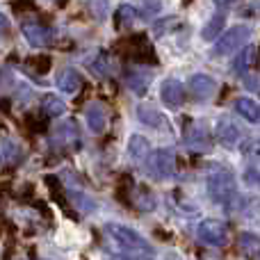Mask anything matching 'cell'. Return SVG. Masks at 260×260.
I'll return each mask as SVG.
<instances>
[{
    "label": "cell",
    "mask_w": 260,
    "mask_h": 260,
    "mask_svg": "<svg viewBox=\"0 0 260 260\" xmlns=\"http://www.w3.org/2000/svg\"><path fill=\"white\" fill-rule=\"evenodd\" d=\"M105 233L110 235L114 244H119L121 249H128V251H142V256H151L153 247L137 233L135 229L123 224H105Z\"/></svg>",
    "instance_id": "6da1fadb"
},
{
    "label": "cell",
    "mask_w": 260,
    "mask_h": 260,
    "mask_svg": "<svg viewBox=\"0 0 260 260\" xmlns=\"http://www.w3.org/2000/svg\"><path fill=\"white\" fill-rule=\"evenodd\" d=\"M208 197L212 203H229L235 199V176L231 171H215L208 176Z\"/></svg>",
    "instance_id": "7a4b0ae2"
},
{
    "label": "cell",
    "mask_w": 260,
    "mask_h": 260,
    "mask_svg": "<svg viewBox=\"0 0 260 260\" xmlns=\"http://www.w3.org/2000/svg\"><path fill=\"white\" fill-rule=\"evenodd\" d=\"M249 35H251V30H249L247 25L229 27V30L221 32V37L217 39L215 48H212V55H215V57H224V55L238 53V50H242L244 46L249 44Z\"/></svg>",
    "instance_id": "3957f363"
},
{
    "label": "cell",
    "mask_w": 260,
    "mask_h": 260,
    "mask_svg": "<svg viewBox=\"0 0 260 260\" xmlns=\"http://www.w3.org/2000/svg\"><path fill=\"white\" fill-rule=\"evenodd\" d=\"M146 171H148V176H153L157 180L171 178L178 171V157H176V153L167 151V148H157V151L148 153Z\"/></svg>",
    "instance_id": "277c9868"
},
{
    "label": "cell",
    "mask_w": 260,
    "mask_h": 260,
    "mask_svg": "<svg viewBox=\"0 0 260 260\" xmlns=\"http://www.w3.org/2000/svg\"><path fill=\"white\" fill-rule=\"evenodd\" d=\"M197 238L206 247H224L231 240V229L219 219H203L197 229Z\"/></svg>",
    "instance_id": "5b68a950"
},
{
    "label": "cell",
    "mask_w": 260,
    "mask_h": 260,
    "mask_svg": "<svg viewBox=\"0 0 260 260\" xmlns=\"http://www.w3.org/2000/svg\"><path fill=\"white\" fill-rule=\"evenodd\" d=\"M160 96L162 103L169 105V108H180L185 103V85L176 78H167L160 85Z\"/></svg>",
    "instance_id": "8992f818"
},
{
    "label": "cell",
    "mask_w": 260,
    "mask_h": 260,
    "mask_svg": "<svg viewBox=\"0 0 260 260\" xmlns=\"http://www.w3.org/2000/svg\"><path fill=\"white\" fill-rule=\"evenodd\" d=\"M23 30V37H25V41L30 46H35V48H44V46H48L50 41H53V32H50V27L41 25V23H23L21 25Z\"/></svg>",
    "instance_id": "52a82bcc"
},
{
    "label": "cell",
    "mask_w": 260,
    "mask_h": 260,
    "mask_svg": "<svg viewBox=\"0 0 260 260\" xmlns=\"http://www.w3.org/2000/svg\"><path fill=\"white\" fill-rule=\"evenodd\" d=\"M215 89H217V82L210 76H206V73H197V76L189 78V91H192V96L197 101L212 99Z\"/></svg>",
    "instance_id": "ba28073f"
},
{
    "label": "cell",
    "mask_w": 260,
    "mask_h": 260,
    "mask_svg": "<svg viewBox=\"0 0 260 260\" xmlns=\"http://www.w3.org/2000/svg\"><path fill=\"white\" fill-rule=\"evenodd\" d=\"M153 82V76L151 71H146V69H128L126 71V85L130 87V91L137 96H144L146 94V89L151 87Z\"/></svg>",
    "instance_id": "9c48e42d"
},
{
    "label": "cell",
    "mask_w": 260,
    "mask_h": 260,
    "mask_svg": "<svg viewBox=\"0 0 260 260\" xmlns=\"http://www.w3.org/2000/svg\"><path fill=\"white\" fill-rule=\"evenodd\" d=\"M85 121H87V128H89L94 135L103 133L105 126H108V114H105L103 103H91L85 112Z\"/></svg>",
    "instance_id": "30bf717a"
},
{
    "label": "cell",
    "mask_w": 260,
    "mask_h": 260,
    "mask_svg": "<svg viewBox=\"0 0 260 260\" xmlns=\"http://www.w3.org/2000/svg\"><path fill=\"white\" fill-rule=\"evenodd\" d=\"M55 82H57V89L59 91L73 96V94H78V91H80L82 76L76 71V69H64V71H59V76H57V80H55Z\"/></svg>",
    "instance_id": "8fae6325"
},
{
    "label": "cell",
    "mask_w": 260,
    "mask_h": 260,
    "mask_svg": "<svg viewBox=\"0 0 260 260\" xmlns=\"http://www.w3.org/2000/svg\"><path fill=\"white\" fill-rule=\"evenodd\" d=\"M80 142V135H78V126L76 121H64L59 123L57 128H55L53 133V144H62V146H67V144H78Z\"/></svg>",
    "instance_id": "7c38bea8"
},
{
    "label": "cell",
    "mask_w": 260,
    "mask_h": 260,
    "mask_svg": "<svg viewBox=\"0 0 260 260\" xmlns=\"http://www.w3.org/2000/svg\"><path fill=\"white\" fill-rule=\"evenodd\" d=\"M137 119L148 128H165L167 126V119L165 114L160 112L157 108H151V105H139L137 108Z\"/></svg>",
    "instance_id": "4fadbf2b"
},
{
    "label": "cell",
    "mask_w": 260,
    "mask_h": 260,
    "mask_svg": "<svg viewBox=\"0 0 260 260\" xmlns=\"http://www.w3.org/2000/svg\"><path fill=\"white\" fill-rule=\"evenodd\" d=\"M217 142H219L221 146H226V148L235 146V144L240 142L238 126H235L233 121H229V119H221L219 126H217Z\"/></svg>",
    "instance_id": "5bb4252c"
},
{
    "label": "cell",
    "mask_w": 260,
    "mask_h": 260,
    "mask_svg": "<svg viewBox=\"0 0 260 260\" xmlns=\"http://www.w3.org/2000/svg\"><path fill=\"white\" fill-rule=\"evenodd\" d=\"M133 206L137 208L139 212H151V210H155L157 201L146 185H139V187L133 189Z\"/></svg>",
    "instance_id": "9a60e30c"
},
{
    "label": "cell",
    "mask_w": 260,
    "mask_h": 260,
    "mask_svg": "<svg viewBox=\"0 0 260 260\" xmlns=\"http://www.w3.org/2000/svg\"><path fill=\"white\" fill-rule=\"evenodd\" d=\"M23 157V148L18 142H14V139H3L0 142V162L3 165H16L18 160Z\"/></svg>",
    "instance_id": "2e32d148"
},
{
    "label": "cell",
    "mask_w": 260,
    "mask_h": 260,
    "mask_svg": "<svg viewBox=\"0 0 260 260\" xmlns=\"http://www.w3.org/2000/svg\"><path fill=\"white\" fill-rule=\"evenodd\" d=\"M256 62H258V48L256 46H244L242 53H238V57H235L233 69L235 73H242V71H249L251 67H256Z\"/></svg>",
    "instance_id": "e0dca14e"
},
{
    "label": "cell",
    "mask_w": 260,
    "mask_h": 260,
    "mask_svg": "<svg viewBox=\"0 0 260 260\" xmlns=\"http://www.w3.org/2000/svg\"><path fill=\"white\" fill-rule=\"evenodd\" d=\"M41 112H44V117H48V119L62 117V114L67 112V103L55 94H46L44 99H41Z\"/></svg>",
    "instance_id": "ac0fdd59"
},
{
    "label": "cell",
    "mask_w": 260,
    "mask_h": 260,
    "mask_svg": "<svg viewBox=\"0 0 260 260\" xmlns=\"http://www.w3.org/2000/svg\"><path fill=\"white\" fill-rule=\"evenodd\" d=\"M235 112L242 119H247V121H258V103L253 99H249V96H240L235 101Z\"/></svg>",
    "instance_id": "d6986e66"
},
{
    "label": "cell",
    "mask_w": 260,
    "mask_h": 260,
    "mask_svg": "<svg viewBox=\"0 0 260 260\" xmlns=\"http://www.w3.org/2000/svg\"><path fill=\"white\" fill-rule=\"evenodd\" d=\"M185 137H187V144H189V146L206 148L208 144H210V135H208V130L203 128L201 123H192V126L187 128V133H185Z\"/></svg>",
    "instance_id": "ffe728a7"
},
{
    "label": "cell",
    "mask_w": 260,
    "mask_h": 260,
    "mask_svg": "<svg viewBox=\"0 0 260 260\" xmlns=\"http://www.w3.org/2000/svg\"><path fill=\"white\" fill-rule=\"evenodd\" d=\"M224 23H226V18H224V14H215V16L210 18V21L203 25V30H201V37L206 41H212V39H219L221 37V32H224Z\"/></svg>",
    "instance_id": "44dd1931"
},
{
    "label": "cell",
    "mask_w": 260,
    "mask_h": 260,
    "mask_svg": "<svg viewBox=\"0 0 260 260\" xmlns=\"http://www.w3.org/2000/svg\"><path fill=\"white\" fill-rule=\"evenodd\" d=\"M128 153L135 162H142L148 157V139L142 137V135H133L128 144Z\"/></svg>",
    "instance_id": "7402d4cb"
},
{
    "label": "cell",
    "mask_w": 260,
    "mask_h": 260,
    "mask_svg": "<svg viewBox=\"0 0 260 260\" xmlns=\"http://www.w3.org/2000/svg\"><path fill=\"white\" fill-rule=\"evenodd\" d=\"M135 21H137V9H135L133 5L126 3L117 9V27L119 30H128V27H133Z\"/></svg>",
    "instance_id": "603a6c76"
},
{
    "label": "cell",
    "mask_w": 260,
    "mask_h": 260,
    "mask_svg": "<svg viewBox=\"0 0 260 260\" xmlns=\"http://www.w3.org/2000/svg\"><path fill=\"white\" fill-rule=\"evenodd\" d=\"M238 247H240V251H242L244 256H258V251H260V238H256L253 233H242V235H240Z\"/></svg>",
    "instance_id": "cb8c5ba5"
},
{
    "label": "cell",
    "mask_w": 260,
    "mask_h": 260,
    "mask_svg": "<svg viewBox=\"0 0 260 260\" xmlns=\"http://www.w3.org/2000/svg\"><path fill=\"white\" fill-rule=\"evenodd\" d=\"M27 64L35 69V73L44 76V73H48V69H50V64H53V59H50L48 55H37V57H30V59H27Z\"/></svg>",
    "instance_id": "d4e9b609"
},
{
    "label": "cell",
    "mask_w": 260,
    "mask_h": 260,
    "mask_svg": "<svg viewBox=\"0 0 260 260\" xmlns=\"http://www.w3.org/2000/svg\"><path fill=\"white\" fill-rule=\"evenodd\" d=\"M160 9H162V3H142L139 5V14H142V18H146V21L155 18L157 14H160Z\"/></svg>",
    "instance_id": "484cf974"
},
{
    "label": "cell",
    "mask_w": 260,
    "mask_h": 260,
    "mask_svg": "<svg viewBox=\"0 0 260 260\" xmlns=\"http://www.w3.org/2000/svg\"><path fill=\"white\" fill-rule=\"evenodd\" d=\"M91 69H94V73H96V76H108V71H110L108 55H105V53H101V55H99V59H96V62L91 64Z\"/></svg>",
    "instance_id": "4316f807"
},
{
    "label": "cell",
    "mask_w": 260,
    "mask_h": 260,
    "mask_svg": "<svg viewBox=\"0 0 260 260\" xmlns=\"http://www.w3.org/2000/svg\"><path fill=\"white\" fill-rule=\"evenodd\" d=\"M244 180H247L249 187H258L260 189V174L256 169H247V171H244Z\"/></svg>",
    "instance_id": "83f0119b"
},
{
    "label": "cell",
    "mask_w": 260,
    "mask_h": 260,
    "mask_svg": "<svg viewBox=\"0 0 260 260\" xmlns=\"http://www.w3.org/2000/svg\"><path fill=\"white\" fill-rule=\"evenodd\" d=\"M0 37H9V18L0 12Z\"/></svg>",
    "instance_id": "f1b7e54d"
},
{
    "label": "cell",
    "mask_w": 260,
    "mask_h": 260,
    "mask_svg": "<svg viewBox=\"0 0 260 260\" xmlns=\"http://www.w3.org/2000/svg\"><path fill=\"white\" fill-rule=\"evenodd\" d=\"M247 85H251L253 91H260V82L256 80V78H247Z\"/></svg>",
    "instance_id": "f546056e"
},
{
    "label": "cell",
    "mask_w": 260,
    "mask_h": 260,
    "mask_svg": "<svg viewBox=\"0 0 260 260\" xmlns=\"http://www.w3.org/2000/svg\"><path fill=\"white\" fill-rule=\"evenodd\" d=\"M253 153H256V157H260V139H258L256 146H253Z\"/></svg>",
    "instance_id": "4dcf8cb0"
},
{
    "label": "cell",
    "mask_w": 260,
    "mask_h": 260,
    "mask_svg": "<svg viewBox=\"0 0 260 260\" xmlns=\"http://www.w3.org/2000/svg\"><path fill=\"white\" fill-rule=\"evenodd\" d=\"M112 260H133V258H130V256H114Z\"/></svg>",
    "instance_id": "1f68e13d"
},
{
    "label": "cell",
    "mask_w": 260,
    "mask_h": 260,
    "mask_svg": "<svg viewBox=\"0 0 260 260\" xmlns=\"http://www.w3.org/2000/svg\"><path fill=\"white\" fill-rule=\"evenodd\" d=\"M258 121H260V105H258Z\"/></svg>",
    "instance_id": "d6a6232c"
},
{
    "label": "cell",
    "mask_w": 260,
    "mask_h": 260,
    "mask_svg": "<svg viewBox=\"0 0 260 260\" xmlns=\"http://www.w3.org/2000/svg\"><path fill=\"white\" fill-rule=\"evenodd\" d=\"M256 258H258V260H260V251H258V256H256Z\"/></svg>",
    "instance_id": "836d02e7"
}]
</instances>
